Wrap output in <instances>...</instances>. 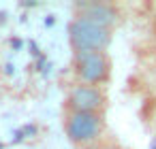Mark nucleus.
Instances as JSON below:
<instances>
[{
  "mask_svg": "<svg viewBox=\"0 0 156 149\" xmlns=\"http://www.w3.org/2000/svg\"><path fill=\"white\" fill-rule=\"evenodd\" d=\"M103 132L101 113H77L71 111L66 117V134L73 143H92Z\"/></svg>",
  "mask_w": 156,
  "mask_h": 149,
  "instance_id": "nucleus-3",
  "label": "nucleus"
},
{
  "mask_svg": "<svg viewBox=\"0 0 156 149\" xmlns=\"http://www.w3.org/2000/svg\"><path fill=\"white\" fill-rule=\"evenodd\" d=\"M69 39L75 51H103L111 43V30L86 17H75L69 24Z\"/></svg>",
  "mask_w": 156,
  "mask_h": 149,
  "instance_id": "nucleus-1",
  "label": "nucleus"
},
{
  "mask_svg": "<svg viewBox=\"0 0 156 149\" xmlns=\"http://www.w3.org/2000/svg\"><path fill=\"white\" fill-rule=\"evenodd\" d=\"M75 68L83 83L98 85L109 77V58L105 51H77L75 53Z\"/></svg>",
  "mask_w": 156,
  "mask_h": 149,
  "instance_id": "nucleus-2",
  "label": "nucleus"
},
{
  "mask_svg": "<svg viewBox=\"0 0 156 149\" xmlns=\"http://www.w3.org/2000/svg\"><path fill=\"white\" fill-rule=\"evenodd\" d=\"M81 15L79 17H86L90 22H96L105 28H109L115 19H118V11L111 7V5H105V2H90V5H81Z\"/></svg>",
  "mask_w": 156,
  "mask_h": 149,
  "instance_id": "nucleus-5",
  "label": "nucleus"
},
{
  "mask_svg": "<svg viewBox=\"0 0 156 149\" xmlns=\"http://www.w3.org/2000/svg\"><path fill=\"white\" fill-rule=\"evenodd\" d=\"M105 104V94L96 85L79 83L69 92V107L77 113H96Z\"/></svg>",
  "mask_w": 156,
  "mask_h": 149,
  "instance_id": "nucleus-4",
  "label": "nucleus"
},
{
  "mask_svg": "<svg viewBox=\"0 0 156 149\" xmlns=\"http://www.w3.org/2000/svg\"><path fill=\"white\" fill-rule=\"evenodd\" d=\"M147 149H156V134L152 136V143H150V147H147Z\"/></svg>",
  "mask_w": 156,
  "mask_h": 149,
  "instance_id": "nucleus-6",
  "label": "nucleus"
}]
</instances>
